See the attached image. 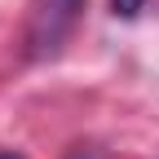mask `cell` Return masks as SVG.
<instances>
[{
  "label": "cell",
  "instance_id": "obj_1",
  "mask_svg": "<svg viewBox=\"0 0 159 159\" xmlns=\"http://www.w3.org/2000/svg\"><path fill=\"white\" fill-rule=\"evenodd\" d=\"M80 9V0H40V9H35V44H57L66 31V22L75 18Z\"/></svg>",
  "mask_w": 159,
  "mask_h": 159
},
{
  "label": "cell",
  "instance_id": "obj_2",
  "mask_svg": "<svg viewBox=\"0 0 159 159\" xmlns=\"http://www.w3.org/2000/svg\"><path fill=\"white\" fill-rule=\"evenodd\" d=\"M142 9H146V0H111V13L115 18H137Z\"/></svg>",
  "mask_w": 159,
  "mask_h": 159
},
{
  "label": "cell",
  "instance_id": "obj_3",
  "mask_svg": "<svg viewBox=\"0 0 159 159\" xmlns=\"http://www.w3.org/2000/svg\"><path fill=\"white\" fill-rule=\"evenodd\" d=\"M66 159H106V155H102V150H93V146H80V150H71Z\"/></svg>",
  "mask_w": 159,
  "mask_h": 159
},
{
  "label": "cell",
  "instance_id": "obj_4",
  "mask_svg": "<svg viewBox=\"0 0 159 159\" xmlns=\"http://www.w3.org/2000/svg\"><path fill=\"white\" fill-rule=\"evenodd\" d=\"M0 159H18V155H0Z\"/></svg>",
  "mask_w": 159,
  "mask_h": 159
}]
</instances>
